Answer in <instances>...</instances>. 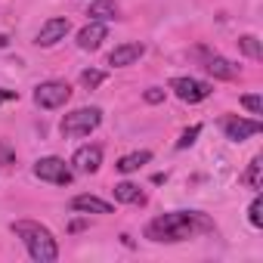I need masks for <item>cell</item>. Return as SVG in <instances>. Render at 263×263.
<instances>
[{"label": "cell", "mask_w": 263, "mask_h": 263, "mask_svg": "<svg viewBox=\"0 0 263 263\" xmlns=\"http://www.w3.org/2000/svg\"><path fill=\"white\" fill-rule=\"evenodd\" d=\"M198 232H214V220H208L201 211H171V214L149 220L146 226L149 241H167V245L195 238Z\"/></svg>", "instance_id": "obj_1"}, {"label": "cell", "mask_w": 263, "mask_h": 263, "mask_svg": "<svg viewBox=\"0 0 263 263\" xmlns=\"http://www.w3.org/2000/svg\"><path fill=\"white\" fill-rule=\"evenodd\" d=\"M13 232L22 238V245L28 248V257L34 263H53L59 257V245H56V238L47 226H41L34 220H16Z\"/></svg>", "instance_id": "obj_2"}, {"label": "cell", "mask_w": 263, "mask_h": 263, "mask_svg": "<svg viewBox=\"0 0 263 263\" xmlns=\"http://www.w3.org/2000/svg\"><path fill=\"white\" fill-rule=\"evenodd\" d=\"M102 124V108L90 105V108H74L62 118L59 130H62V137H90L93 130Z\"/></svg>", "instance_id": "obj_3"}, {"label": "cell", "mask_w": 263, "mask_h": 263, "mask_svg": "<svg viewBox=\"0 0 263 263\" xmlns=\"http://www.w3.org/2000/svg\"><path fill=\"white\" fill-rule=\"evenodd\" d=\"M34 177L44 180V183H56V186H68V183L74 180L71 167H68L62 158H56V155L37 158V161H34Z\"/></svg>", "instance_id": "obj_4"}, {"label": "cell", "mask_w": 263, "mask_h": 263, "mask_svg": "<svg viewBox=\"0 0 263 263\" xmlns=\"http://www.w3.org/2000/svg\"><path fill=\"white\" fill-rule=\"evenodd\" d=\"M68 99H71V87H68L65 81H44V84H37V90H34V102H37L41 108H47V111L62 108Z\"/></svg>", "instance_id": "obj_5"}, {"label": "cell", "mask_w": 263, "mask_h": 263, "mask_svg": "<svg viewBox=\"0 0 263 263\" xmlns=\"http://www.w3.org/2000/svg\"><path fill=\"white\" fill-rule=\"evenodd\" d=\"M220 127H223L226 140H232V143H245V140L257 137L260 130H263V124L257 118H238V115H226L220 121Z\"/></svg>", "instance_id": "obj_6"}, {"label": "cell", "mask_w": 263, "mask_h": 263, "mask_svg": "<svg viewBox=\"0 0 263 263\" xmlns=\"http://www.w3.org/2000/svg\"><path fill=\"white\" fill-rule=\"evenodd\" d=\"M183 102H201V99H208L211 93H214V87L208 84V81H198V78H171V84H167Z\"/></svg>", "instance_id": "obj_7"}, {"label": "cell", "mask_w": 263, "mask_h": 263, "mask_svg": "<svg viewBox=\"0 0 263 263\" xmlns=\"http://www.w3.org/2000/svg\"><path fill=\"white\" fill-rule=\"evenodd\" d=\"M68 28H71V22L68 19H62V16H56V19H47L44 25H41V31H37V47H56L59 41H65V34H68Z\"/></svg>", "instance_id": "obj_8"}, {"label": "cell", "mask_w": 263, "mask_h": 263, "mask_svg": "<svg viewBox=\"0 0 263 263\" xmlns=\"http://www.w3.org/2000/svg\"><path fill=\"white\" fill-rule=\"evenodd\" d=\"M143 53H146V44H140V41L121 44V47H115V50L108 53V65H115V68H127V65L140 62V59H143Z\"/></svg>", "instance_id": "obj_9"}, {"label": "cell", "mask_w": 263, "mask_h": 263, "mask_svg": "<svg viewBox=\"0 0 263 263\" xmlns=\"http://www.w3.org/2000/svg\"><path fill=\"white\" fill-rule=\"evenodd\" d=\"M105 37H108V25H105V22H93V19H90V25H84V28L78 31V47L93 53V50H99V47H102V41H105Z\"/></svg>", "instance_id": "obj_10"}, {"label": "cell", "mask_w": 263, "mask_h": 263, "mask_svg": "<svg viewBox=\"0 0 263 263\" xmlns=\"http://www.w3.org/2000/svg\"><path fill=\"white\" fill-rule=\"evenodd\" d=\"M71 164H74L78 174H96V171L102 167V149H99V146H81V149L74 152Z\"/></svg>", "instance_id": "obj_11"}, {"label": "cell", "mask_w": 263, "mask_h": 263, "mask_svg": "<svg viewBox=\"0 0 263 263\" xmlns=\"http://www.w3.org/2000/svg\"><path fill=\"white\" fill-rule=\"evenodd\" d=\"M204 68H208V74H214L220 81H235L238 78V65H232L220 53H204Z\"/></svg>", "instance_id": "obj_12"}, {"label": "cell", "mask_w": 263, "mask_h": 263, "mask_svg": "<svg viewBox=\"0 0 263 263\" xmlns=\"http://www.w3.org/2000/svg\"><path fill=\"white\" fill-rule=\"evenodd\" d=\"M115 201H121V204H146V195H143V189L137 186V183H115Z\"/></svg>", "instance_id": "obj_13"}, {"label": "cell", "mask_w": 263, "mask_h": 263, "mask_svg": "<svg viewBox=\"0 0 263 263\" xmlns=\"http://www.w3.org/2000/svg\"><path fill=\"white\" fill-rule=\"evenodd\" d=\"M71 208L74 211H84V214H111V204L96 198V195H74L71 198Z\"/></svg>", "instance_id": "obj_14"}, {"label": "cell", "mask_w": 263, "mask_h": 263, "mask_svg": "<svg viewBox=\"0 0 263 263\" xmlns=\"http://www.w3.org/2000/svg\"><path fill=\"white\" fill-rule=\"evenodd\" d=\"M87 16L93 22H111V19H118V7H115V0H93Z\"/></svg>", "instance_id": "obj_15"}, {"label": "cell", "mask_w": 263, "mask_h": 263, "mask_svg": "<svg viewBox=\"0 0 263 263\" xmlns=\"http://www.w3.org/2000/svg\"><path fill=\"white\" fill-rule=\"evenodd\" d=\"M152 161V152L149 149H143V152H130V155H124L115 167L121 171V174H134V171H140L143 164H149Z\"/></svg>", "instance_id": "obj_16"}, {"label": "cell", "mask_w": 263, "mask_h": 263, "mask_svg": "<svg viewBox=\"0 0 263 263\" xmlns=\"http://www.w3.org/2000/svg\"><path fill=\"white\" fill-rule=\"evenodd\" d=\"M238 50H241L245 56H251V59H263V44H260L254 34H241V37H238Z\"/></svg>", "instance_id": "obj_17"}, {"label": "cell", "mask_w": 263, "mask_h": 263, "mask_svg": "<svg viewBox=\"0 0 263 263\" xmlns=\"http://www.w3.org/2000/svg\"><path fill=\"white\" fill-rule=\"evenodd\" d=\"M260 167H263V164H260V158H251V164H248V171H245V183H248L254 192L263 186V180H260Z\"/></svg>", "instance_id": "obj_18"}, {"label": "cell", "mask_w": 263, "mask_h": 263, "mask_svg": "<svg viewBox=\"0 0 263 263\" xmlns=\"http://www.w3.org/2000/svg\"><path fill=\"white\" fill-rule=\"evenodd\" d=\"M102 81H105V71H99V68H87V71H81V84H84L87 90H96Z\"/></svg>", "instance_id": "obj_19"}, {"label": "cell", "mask_w": 263, "mask_h": 263, "mask_svg": "<svg viewBox=\"0 0 263 263\" xmlns=\"http://www.w3.org/2000/svg\"><path fill=\"white\" fill-rule=\"evenodd\" d=\"M248 220H251V226H263V198L260 195H254V201H251V208H248Z\"/></svg>", "instance_id": "obj_20"}, {"label": "cell", "mask_w": 263, "mask_h": 263, "mask_svg": "<svg viewBox=\"0 0 263 263\" xmlns=\"http://www.w3.org/2000/svg\"><path fill=\"white\" fill-rule=\"evenodd\" d=\"M198 134H201V124H192L189 130H183V134H180V140H177V149H189V146L198 140Z\"/></svg>", "instance_id": "obj_21"}, {"label": "cell", "mask_w": 263, "mask_h": 263, "mask_svg": "<svg viewBox=\"0 0 263 263\" xmlns=\"http://www.w3.org/2000/svg\"><path fill=\"white\" fill-rule=\"evenodd\" d=\"M238 102H241V105H245L251 115H263V99H260L257 93H248V96H241Z\"/></svg>", "instance_id": "obj_22"}, {"label": "cell", "mask_w": 263, "mask_h": 263, "mask_svg": "<svg viewBox=\"0 0 263 263\" xmlns=\"http://www.w3.org/2000/svg\"><path fill=\"white\" fill-rule=\"evenodd\" d=\"M143 99H146L149 105H158V102H164V90H161V87H149V90L143 93Z\"/></svg>", "instance_id": "obj_23"}, {"label": "cell", "mask_w": 263, "mask_h": 263, "mask_svg": "<svg viewBox=\"0 0 263 263\" xmlns=\"http://www.w3.org/2000/svg\"><path fill=\"white\" fill-rule=\"evenodd\" d=\"M13 161H16V152L7 143H0V164H13Z\"/></svg>", "instance_id": "obj_24"}, {"label": "cell", "mask_w": 263, "mask_h": 263, "mask_svg": "<svg viewBox=\"0 0 263 263\" xmlns=\"http://www.w3.org/2000/svg\"><path fill=\"white\" fill-rule=\"evenodd\" d=\"M4 99H19V93L16 90H0V102H4Z\"/></svg>", "instance_id": "obj_25"}, {"label": "cell", "mask_w": 263, "mask_h": 263, "mask_svg": "<svg viewBox=\"0 0 263 263\" xmlns=\"http://www.w3.org/2000/svg\"><path fill=\"white\" fill-rule=\"evenodd\" d=\"M84 226H87V223H84V220H74V223H71V226H68V229H71V232H81V229H84Z\"/></svg>", "instance_id": "obj_26"}]
</instances>
